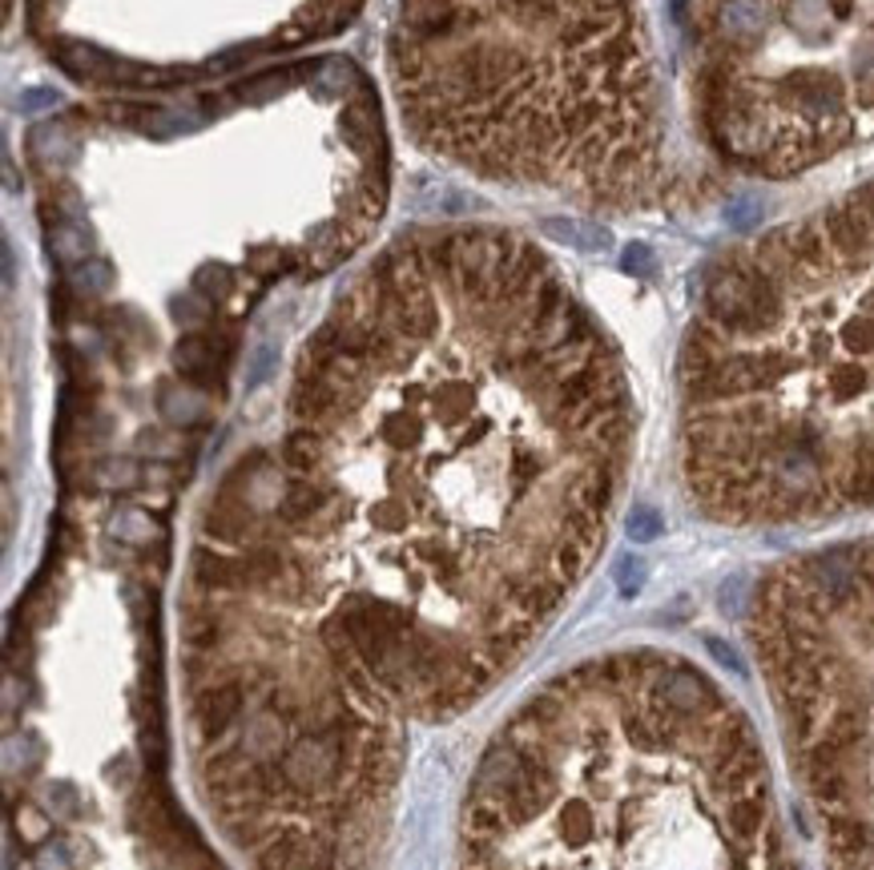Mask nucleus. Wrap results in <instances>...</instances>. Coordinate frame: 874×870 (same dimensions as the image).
<instances>
[{"label":"nucleus","instance_id":"f257e3e1","mask_svg":"<svg viewBox=\"0 0 874 870\" xmlns=\"http://www.w3.org/2000/svg\"><path fill=\"white\" fill-rule=\"evenodd\" d=\"M258 870H335L339 862V834L327 826H279L254 850Z\"/></svg>","mask_w":874,"mask_h":870},{"label":"nucleus","instance_id":"f03ea898","mask_svg":"<svg viewBox=\"0 0 874 870\" xmlns=\"http://www.w3.org/2000/svg\"><path fill=\"white\" fill-rule=\"evenodd\" d=\"M246 698H251V681L246 677H218L194 693V729L206 746L222 741L234 725L246 717Z\"/></svg>","mask_w":874,"mask_h":870},{"label":"nucleus","instance_id":"7ed1b4c3","mask_svg":"<svg viewBox=\"0 0 874 870\" xmlns=\"http://www.w3.org/2000/svg\"><path fill=\"white\" fill-rule=\"evenodd\" d=\"M717 33L733 49H750L766 33V4L762 0H721L717 9Z\"/></svg>","mask_w":874,"mask_h":870},{"label":"nucleus","instance_id":"20e7f679","mask_svg":"<svg viewBox=\"0 0 874 870\" xmlns=\"http://www.w3.org/2000/svg\"><path fill=\"white\" fill-rule=\"evenodd\" d=\"M544 234L565 242V246H576V251H609L612 246V234L605 226L572 222V218H548V222H544Z\"/></svg>","mask_w":874,"mask_h":870},{"label":"nucleus","instance_id":"39448f33","mask_svg":"<svg viewBox=\"0 0 874 870\" xmlns=\"http://www.w3.org/2000/svg\"><path fill=\"white\" fill-rule=\"evenodd\" d=\"M500 9L520 25H544V21L560 16L565 0H500Z\"/></svg>","mask_w":874,"mask_h":870},{"label":"nucleus","instance_id":"423d86ee","mask_svg":"<svg viewBox=\"0 0 874 870\" xmlns=\"http://www.w3.org/2000/svg\"><path fill=\"white\" fill-rule=\"evenodd\" d=\"M173 359H178V371H182V375H202V371L210 367L214 351L206 339H182L178 351H173Z\"/></svg>","mask_w":874,"mask_h":870},{"label":"nucleus","instance_id":"0eeeda50","mask_svg":"<svg viewBox=\"0 0 874 870\" xmlns=\"http://www.w3.org/2000/svg\"><path fill=\"white\" fill-rule=\"evenodd\" d=\"M629 536L633 541H641V544H650V541H657L665 532V520H661V512L657 508H633V516H629Z\"/></svg>","mask_w":874,"mask_h":870},{"label":"nucleus","instance_id":"6e6552de","mask_svg":"<svg viewBox=\"0 0 874 870\" xmlns=\"http://www.w3.org/2000/svg\"><path fill=\"white\" fill-rule=\"evenodd\" d=\"M617 589H621V596H633L641 584H645V565H641V556H621L617 560Z\"/></svg>","mask_w":874,"mask_h":870},{"label":"nucleus","instance_id":"1a4fd4ad","mask_svg":"<svg viewBox=\"0 0 874 870\" xmlns=\"http://www.w3.org/2000/svg\"><path fill=\"white\" fill-rule=\"evenodd\" d=\"M624 270H629V275H653V251L650 246H641V242H633V246H629V251H624Z\"/></svg>","mask_w":874,"mask_h":870},{"label":"nucleus","instance_id":"9d476101","mask_svg":"<svg viewBox=\"0 0 874 870\" xmlns=\"http://www.w3.org/2000/svg\"><path fill=\"white\" fill-rule=\"evenodd\" d=\"M270 367H275V347H258V351H254V363H251V375H246V383H251V387H258Z\"/></svg>","mask_w":874,"mask_h":870},{"label":"nucleus","instance_id":"9b49d317","mask_svg":"<svg viewBox=\"0 0 874 870\" xmlns=\"http://www.w3.org/2000/svg\"><path fill=\"white\" fill-rule=\"evenodd\" d=\"M57 97L53 93H28L25 101H21V109H37V106H53Z\"/></svg>","mask_w":874,"mask_h":870}]
</instances>
